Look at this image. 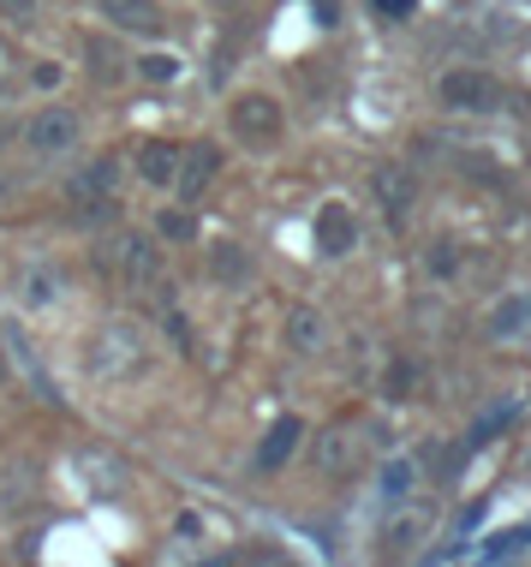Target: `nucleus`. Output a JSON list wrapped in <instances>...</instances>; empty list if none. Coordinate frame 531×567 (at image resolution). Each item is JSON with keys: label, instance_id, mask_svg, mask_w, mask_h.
<instances>
[{"label": "nucleus", "instance_id": "obj_1", "mask_svg": "<svg viewBox=\"0 0 531 567\" xmlns=\"http://www.w3.org/2000/svg\"><path fill=\"white\" fill-rule=\"evenodd\" d=\"M149 359H156V341H149V329L132 323V317H108V323H96L84 341V371L96 382H132V377L149 371Z\"/></svg>", "mask_w": 531, "mask_h": 567}, {"label": "nucleus", "instance_id": "obj_2", "mask_svg": "<svg viewBox=\"0 0 531 567\" xmlns=\"http://www.w3.org/2000/svg\"><path fill=\"white\" fill-rule=\"evenodd\" d=\"M96 264H102V275H114V281H126V287H156V275H162V239L138 234V227H119V234L102 239Z\"/></svg>", "mask_w": 531, "mask_h": 567}, {"label": "nucleus", "instance_id": "obj_3", "mask_svg": "<svg viewBox=\"0 0 531 567\" xmlns=\"http://www.w3.org/2000/svg\"><path fill=\"white\" fill-rule=\"evenodd\" d=\"M227 132L246 150H269V144H281V132H287V109L269 90H246V96L227 102Z\"/></svg>", "mask_w": 531, "mask_h": 567}, {"label": "nucleus", "instance_id": "obj_4", "mask_svg": "<svg viewBox=\"0 0 531 567\" xmlns=\"http://www.w3.org/2000/svg\"><path fill=\"white\" fill-rule=\"evenodd\" d=\"M79 144H84V114L79 109H66V102H42V109L30 114V126H24V150H30V156L60 162V156H72Z\"/></svg>", "mask_w": 531, "mask_h": 567}, {"label": "nucleus", "instance_id": "obj_5", "mask_svg": "<svg viewBox=\"0 0 531 567\" xmlns=\"http://www.w3.org/2000/svg\"><path fill=\"white\" fill-rule=\"evenodd\" d=\"M496 96H502L496 79H490V72H472V66L442 72V79H436V102H442L448 114H490Z\"/></svg>", "mask_w": 531, "mask_h": 567}, {"label": "nucleus", "instance_id": "obj_6", "mask_svg": "<svg viewBox=\"0 0 531 567\" xmlns=\"http://www.w3.org/2000/svg\"><path fill=\"white\" fill-rule=\"evenodd\" d=\"M371 192H376V204H383L388 221H406V216H413V204H418L413 167H394V162H383V167L371 174Z\"/></svg>", "mask_w": 531, "mask_h": 567}, {"label": "nucleus", "instance_id": "obj_7", "mask_svg": "<svg viewBox=\"0 0 531 567\" xmlns=\"http://www.w3.org/2000/svg\"><path fill=\"white\" fill-rule=\"evenodd\" d=\"M96 12L114 30H126V37H162V30H168V12H162L156 0H96Z\"/></svg>", "mask_w": 531, "mask_h": 567}, {"label": "nucleus", "instance_id": "obj_8", "mask_svg": "<svg viewBox=\"0 0 531 567\" xmlns=\"http://www.w3.org/2000/svg\"><path fill=\"white\" fill-rule=\"evenodd\" d=\"M221 174V150L216 144H191V150H179V167H174V186L179 197H204V186Z\"/></svg>", "mask_w": 531, "mask_h": 567}, {"label": "nucleus", "instance_id": "obj_9", "mask_svg": "<svg viewBox=\"0 0 531 567\" xmlns=\"http://www.w3.org/2000/svg\"><path fill=\"white\" fill-rule=\"evenodd\" d=\"M323 347H329V317L316 311V305H293V311H287V352L316 359Z\"/></svg>", "mask_w": 531, "mask_h": 567}, {"label": "nucleus", "instance_id": "obj_10", "mask_svg": "<svg viewBox=\"0 0 531 567\" xmlns=\"http://www.w3.org/2000/svg\"><path fill=\"white\" fill-rule=\"evenodd\" d=\"M353 245H358L353 209H346V204H323V209H316V251H323V257H346Z\"/></svg>", "mask_w": 531, "mask_h": 567}, {"label": "nucleus", "instance_id": "obj_11", "mask_svg": "<svg viewBox=\"0 0 531 567\" xmlns=\"http://www.w3.org/2000/svg\"><path fill=\"white\" fill-rule=\"evenodd\" d=\"M483 329H490V341H513V334L531 329V287H513L508 299L490 305V317H483Z\"/></svg>", "mask_w": 531, "mask_h": 567}, {"label": "nucleus", "instance_id": "obj_12", "mask_svg": "<svg viewBox=\"0 0 531 567\" xmlns=\"http://www.w3.org/2000/svg\"><path fill=\"white\" fill-rule=\"evenodd\" d=\"M358 454H364V449H358V431H353V424H329L323 442H316V466L335 472V478L358 466Z\"/></svg>", "mask_w": 531, "mask_h": 567}, {"label": "nucleus", "instance_id": "obj_13", "mask_svg": "<svg viewBox=\"0 0 531 567\" xmlns=\"http://www.w3.org/2000/svg\"><path fill=\"white\" fill-rule=\"evenodd\" d=\"M174 167H179V144H168V137L138 144V174L149 179V186H174Z\"/></svg>", "mask_w": 531, "mask_h": 567}, {"label": "nucleus", "instance_id": "obj_14", "mask_svg": "<svg viewBox=\"0 0 531 567\" xmlns=\"http://www.w3.org/2000/svg\"><path fill=\"white\" fill-rule=\"evenodd\" d=\"M299 442H305V424H299V419H275V424H269V436H263V449H257V466L275 472Z\"/></svg>", "mask_w": 531, "mask_h": 567}, {"label": "nucleus", "instance_id": "obj_15", "mask_svg": "<svg viewBox=\"0 0 531 567\" xmlns=\"http://www.w3.org/2000/svg\"><path fill=\"white\" fill-rule=\"evenodd\" d=\"M209 275H216L221 287H246L251 281V251H239V245H209Z\"/></svg>", "mask_w": 531, "mask_h": 567}, {"label": "nucleus", "instance_id": "obj_16", "mask_svg": "<svg viewBox=\"0 0 531 567\" xmlns=\"http://www.w3.org/2000/svg\"><path fill=\"white\" fill-rule=\"evenodd\" d=\"M424 532H430V514H418V508L413 514H394L388 519V556H413Z\"/></svg>", "mask_w": 531, "mask_h": 567}, {"label": "nucleus", "instance_id": "obj_17", "mask_svg": "<svg viewBox=\"0 0 531 567\" xmlns=\"http://www.w3.org/2000/svg\"><path fill=\"white\" fill-rule=\"evenodd\" d=\"M19 299L30 305V311H49V305L60 299V275L54 269H24L19 275Z\"/></svg>", "mask_w": 531, "mask_h": 567}, {"label": "nucleus", "instance_id": "obj_18", "mask_svg": "<svg viewBox=\"0 0 531 567\" xmlns=\"http://www.w3.org/2000/svg\"><path fill=\"white\" fill-rule=\"evenodd\" d=\"M132 72H138V79H149V84H174V79H179V54H168V49H149V54L132 60Z\"/></svg>", "mask_w": 531, "mask_h": 567}, {"label": "nucleus", "instance_id": "obj_19", "mask_svg": "<svg viewBox=\"0 0 531 567\" xmlns=\"http://www.w3.org/2000/svg\"><path fill=\"white\" fill-rule=\"evenodd\" d=\"M0 19H7L12 30H30L49 19V0H0Z\"/></svg>", "mask_w": 531, "mask_h": 567}, {"label": "nucleus", "instance_id": "obj_20", "mask_svg": "<svg viewBox=\"0 0 531 567\" xmlns=\"http://www.w3.org/2000/svg\"><path fill=\"white\" fill-rule=\"evenodd\" d=\"M413 478H418L413 460H394V466L383 472V496H388V502H406V496H413Z\"/></svg>", "mask_w": 531, "mask_h": 567}, {"label": "nucleus", "instance_id": "obj_21", "mask_svg": "<svg viewBox=\"0 0 531 567\" xmlns=\"http://www.w3.org/2000/svg\"><path fill=\"white\" fill-rule=\"evenodd\" d=\"M19 79H24V54L12 37H0V90H19Z\"/></svg>", "mask_w": 531, "mask_h": 567}, {"label": "nucleus", "instance_id": "obj_22", "mask_svg": "<svg viewBox=\"0 0 531 567\" xmlns=\"http://www.w3.org/2000/svg\"><path fill=\"white\" fill-rule=\"evenodd\" d=\"M84 49H90V72H96V79H119V72H126V60H119L114 49H102L96 37H90Z\"/></svg>", "mask_w": 531, "mask_h": 567}, {"label": "nucleus", "instance_id": "obj_23", "mask_svg": "<svg viewBox=\"0 0 531 567\" xmlns=\"http://www.w3.org/2000/svg\"><path fill=\"white\" fill-rule=\"evenodd\" d=\"M406 389H413V364H388V401H406Z\"/></svg>", "mask_w": 531, "mask_h": 567}, {"label": "nucleus", "instance_id": "obj_24", "mask_svg": "<svg viewBox=\"0 0 531 567\" xmlns=\"http://www.w3.org/2000/svg\"><path fill=\"white\" fill-rule=\"evenodd\" d=\"M430 275H454V245H436L430 251Z\"/></svg>", "mask_w": 531, "mask_h": 567}, {"label": "nucleus", "instance_id": "obj_25", "mask_svg": "<svg viewBox=\"0 0 531 567\" xmlns=\"http://www.w3.org/2000/svg\"><path fill=\"white\" fill-rule=\"evenodd\" d=\"M376 7H383L388 19H413V7H418V0H376Z\"/></svg>", "mask_w": 531, "mask_h": 567}, {"label": "nucleus", "instance_id": "obj_26", "mask_svg": "<svg viewBox=\"0 0 531 567\" xmlns=\"http://www.w3.org/2000/svg\"><path fill=\"white\" fill-rule=\"evenodd\" d=\"M12 192H19V186H12V174H0V204H12Z\"/></svg>", "mask_w": 531, "mask_h": 567}, {"label": "nucleus", "instance_id": "obj_27", "mask_svg": "<svg viewBox=\"0 0 531 567\" xmlns=\"http://www.w3.org/2000/svg\"><path fill=\"white\" fill-rule=\"evenodd\" d=\"M227 7H239V0H227Z\"/></svg>", "mask_w": 531, "mask_h": 567}, {"label": "nucleus", "instance_id": "obj_28", "mask_svg": "<svg viewBox=\"0 0 531 567\" xmlns=\"http://www.w3.org/2000/svg\"><path fill=\"white\" fill-rule=\"evenodd\" d=\"M0 377H7V371H0Z\"/></svg>", "mask_w": 531, "mask_h": 567}]
</instances>
